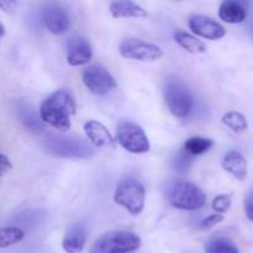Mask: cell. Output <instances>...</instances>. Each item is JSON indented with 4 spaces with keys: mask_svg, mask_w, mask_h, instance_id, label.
Masks as SVG:
<instances>
[{
    "mask_svg": "<svg viewBox=\"0 0 253 253\" xmlns=\"http://www.w3.org/2000/svg\"><path fill=\"white\" fill-rule=\"evenodd\" d=\"M77 105L74 96L66 89L53 91L42 101L40 118L44 124L66 132L72 126V116L76 115Z\"/></svg>",
    "mask_w": 253,
    "mask_h": 253,
    "instance_id": "1",
    "label": "cell"
},
{
    "mask_svg": "<svg viewBox=\"0 0 253 253\" xmlns=\"http://www.w3.org/2000/svg\"><path fill=\"white\" fill-rule=\"evenodd\" d=\"M167 200L175 209L195 211L204 207L207 197L194 183L188 180H175L168 185Z\"/></svg>",
    "mask_w": 253,
    "mask_h": 253,
    "instance_id": "2",
    "label": "cell"
},
{
    "mask_svg": "<svg viewBox=\"0 0 253 253\" xmlns=\"http://www.w3.org/2000/svg\"><path fill=\"white\" fill-rule=\"evenodd\" d=\"M163 94L168 109L175 118L184 119L193 109V94L187 84L177 77H169L166 79L163 86Z\"/></svg>",
    "mask_w": 253,
    "mask_h": 253,
    "instance_id": "3",
    "label": "cell"
},
{
    "mask_svg": "<svg viewBox=\"0 0 253 253\" xmlns=\"http://www.w3.org/2000/svg\"><path fill=\"white\" fill-rule=\"evenodd\" d=\"M43 147L46 148L47 152L58 157L88 160L94 156L93 147L82 137L49 136L44 140Z\"/></svg>",
    "mask_w": 253,
    "mask_h": 253,
    "instance_id": "4",
    "label": "cell"
},
{
    "mask_svg": "<svg viewBox=\"0 0 253 253\" xmlns=\"http://www.w3.org/2000/svg\"><path fill=\"white\" fill-rule=\"evenodd\" d=\"M142 246L140 236L131 231H110L101 235L91 246L90 253H128Z\"/></svg>",
    "mask_w": 253,
    "mask_h": 253,
    "instance_id": "5",
    "label": "cell"
},
{
    "mask_svg": "<svg viewBox=\"0 0 253 253\" xmlns=\"http://www.w3.org/2000/svg\"><path fill=\"white\" fill-rule=\"evenodd\" d=\"M114 200L118 205L125 208L131 215L137 216L145 208V187L135 178H125L116 187Z\"/></svg>",
    "mask_w": 253,
    "mask_h": 253,
    "instance_id": "6",
    "label": "cell"
},
{
    "mask_svg": "<svg viewBox=\"0 0 253 253\" xmlns=\"http://www.w3.org/2000/svg\"><path fill=\"white\" fill-rule=\"evenodd\" d=\"M115 140L124 150L136 155L146 153L151 150V143L143 128L132 121L123 120L119 123Z\"/></svg>",
    "mask_w": 253,
    "mask_h": 253,
    "instance_id": "7",
    "label": "cell"
},
{
    "mask_svg": "<svg viewBox=\"0 0 253 253\" xmlns=\"http://www.w3.org/2000/svg\"><path fill=\"white\" fill-rule=\"evenodd\" d=\"M120 54L124 58L140 62H155L162 58L163 51L161 47L142 41L135 37H128L121 41L119 47Z\"/></svg>",
    "mask_w": 253,
    "mask_h": 253,
    "instance_id": "8",
    "label": "cell"
},
{
    "mask_svg": "<svg viewBox=\"0 0 253 253\" xmlns=\"http://www.w3.org/2000/svg\"><path fill=\"white\" fill-rule=\"evenodd\" d=\"M82 77L86 88L95 95H106L118 86V83L111 73L98 64L86 67Z\"/></svg>",
    "mask_w": 253,
    "mask_h": 253,
    "instance_id": "9",
    "label": "cell"
},
{
    "mask_svg": "<svg viewBox=\"0 0 253 253\" xmlns=\"http://www.w3.org/2000/svg\"><path fill=\"white\" fill-rule=\"evenodd\" d=\"M41 19L46 29L53 35H62L71 27L68 12L57 4H47L42 9Z\"/></svg>",
    "mask_w": 253,
    "mask_h": 253,
    "instance_id": "10",
    "label": "cell"
},
{
    "mask_svg": "<svg viewBox=\"0 0 253 253\" xmlns=\"http://www.w3.org/2000/svg\"><path fill=\"white\" fill-rule=\"evenodd\" d=\"M189 29L197 36L204 37V39L211 40V41L222 39L226 35V30L221 24L215 21L211 17L204 16V15L190 16Z\"/></svg>",
    "mask_w": 253,
    "mask_h": 253,
    "instance_id": "11",
    "label": "cell"
},
{
    "mask_svg": "<svg viewBox=\"0 0 253 253\" xmlns=\"http://www.w3.org/2000/svg\"><path fill=\"white\" fill-rule=\"evenodd\" d=\"M93 57L91 44L85 37L73 36L67 43V62L69 66L78 67L89 63Z\"/></svg>",
    "mask_w": 253,
    "mask_h": 253,
    "instance_id": "12",
    "label": "cell"
},
{
    "mask_svg": "<svg viewBox=\"0 0 253 253\" xmlns=\"http://www.w3.org/2000/svg\"><path fill=\"white\" fill-rule=\"evenodd\" d=\"M84 132L90 143L95 147H115V138L113 137L105 125L96 120H89L84 124Z\"/></svg>",
    "mask_w": 253,
    "mask_h": 253,
    "instance_id": "13",
    "label": "cell"
},
{
    "mask_svg": "<svg viewBox=\"0 0 253 253\" xmlns=\"http://www.w3.org/2000/svg\"><path fill=\"white\" fill-rule=\"evenodd\" d=\"M86 237H88V229L85 225L81 222L72 225L64 235L62 247L67 253H82L86 244Z\"/></svg>",
    "mask_w": 253,
    "mask_h": 253,
    "instance_id": "14",
    "label": "cell"
},
{
    "mask_svg": "<svg viewBox=\"0 0 253 253\" xmlns=\"http://www.w3.org/2000/svg\"><path fill=\"white\" fill-rule=\"evenodd\" d=\"M221 166L227 173L234 175L236 179L245 180L247 177V161L239 151H230L224 156Z\"/></svg>",
    "mask_w": 253,
    "mask_h": 253,
    "instance_id": "15",
    "label": "cell"
},
{
    "mask_svg": "<svg viewBox=\"0 0 253 253\" xmlns=\"http://www.w3.org/2000/svg\"><path fill=\"white\" fill-rule=\"evenodd\" d=\"M110 12L115 19H121V17H140L147 16V11L143 9L141 5L136 2L130 1V0H118L110 4Z\"/></svg>",
    "mask_w": 253,
    "mask_h": 253,
    "instance_id": "16",
    "label": "cell"
},
{
    "mask_svg": "<svg viewBox=\"0 0 253 253\" xmlns=\"http://www.w3.org/2000/svg\"><path fill=\"white\" fill-rule=\"evenodd\" d=\"M246 9L240 2L225 0L220 4L219 17L227 24H241L246 20Z\"/></svg>",
    "mask_w": 253,
    "mask_h": 253,
    "instance_id": "17",
    "label": "cell"
},
{
    "mask_svg": "<svg viewBox=\"0 0 253 253\" xmlns=\"http://www.w3.org/2000/svg\"><path fill=\"white\" fill-rule=\"evenodd\" d=\"M174 40L182 48L189 53H205L208 51V47L204 42L200 41L194 35L188 34L183 30H177L174 32Z\"/></svg>",
    "mask_w": 253,
    "mask_h": 253,
    "instance_id": "18",
    "label": "cell"
},
{
    "mask_svg": "<svg viewBox=\"0 0 253 253\" xmlns=\"http://www.w3.org/2000/svg\"><path fill=\"white\" fill-rule=\"evenodd\" d=\"M212 146H214V141L211 138L204 137V136H192L185 141L183 148L189 155L200 156L211 150Z\"/></svg>",
    "mask_w": 253,
    "mask_h": 253,
    "instance_id": "19",
    "label": "cell"
},
{
    "mask_svg": "<svg viewBox=\"0 0 253 253\" xmlns=\"http://www.w3.org/2000/svg\"><path fill=\"white\" fill-rule=\"evenodd\" d=\"M207 253H240L236 245L226 237H214L205 245Z\"/></svg>",
    "mask_w": 253,
    "mask_h": 253,
    "instance_id": "20",
    "label": "cell"
},
{
    "mask_svg": "<svg viewBox=\"0 0 253 253\" xmlns=\"http://www.w3.org/2000/svg\"><path fill=\"white\" fill-rule=\"evenodd\" d=\"M221 120L224 125H226L230 130L236 133L245 132L249 128V123H247L246 118L239 111H229L222 116Z\"/></svg>",
    "mask_w": 253,
    "mask_h": 253,
    "instance_id": "21",
    "label": "cell"
},
{
    "mask_svg": "<svg viewBox=\"0 0 253 253\" xmlns=\"http://www.w3.org/2000/svg\"><path fill=\"white\" fill-rule=\"evenodd\" d=\"M25 237V232L19 227H2L0 230V247H6L21 242Z\"/></svg>",
    "mask_w": 253,
    "mask_h": 253,
    "instance_id": "22",
    "label": "cell"
},
{
    "mask_svg": "<svg viewBox=\"0 0 253 253\" xmlns=\"http://www.w3.org/2000/svg\"><path fill=\"white\" fill-rule=\"evenodd\" d=\"M194 163V156L189 155L184 148L175 153L172 158V167L179 173H187Z\"/></svg>",
    "mask_w": 253,
    "mask_h": 253,
    "instance_id": "23",
    "label": "cell"
},
{
    "mask_svg": "<svg viewBox=\"0 0 253 253\" xmlns=\"http://www.w3.org/2000/svg\"><path fill=\"white\" fill-rule=\"evenodd\" d=\"M231 197L227 194H220L217 197L214 198L211 203V207L217 214H224V212L229 211V209L231 208Z\"/></svg>",
    "mask_w": 253,
    "mask_h": 253,
    "instance_id": "24",
    "label": "cell"
},
{
    "mask_svg": "<svg viewBox=\"0 0 253 253\" xmlns=\"http://www.w3.org/2000/svg\"><path fill=\"white\" fill-rule=\"evenodd\" d=\"M221 221H224V216L221 214H212L209 216L204 217L200 222V229L202 230H210L214 226H216L217 224H220Z\"/></svg>",
    "mask_w": 253,
    "mask_h": 253,
    "instance_id": "25",
    "label": "cell"
},
{
    "mask_svg": "<svg viewBox=\"0 0 253 253\" xmlns=\"http://www.w3.org/2000/svg\"><path fill=\"white\" fill-rule=\"evenodd\" d=\"M244 207H245V214H246L247 219H249L251 222H253V189L250 190V192L247 193L246 197H245Z\"/></svg>",
    "mask_w": 253,
    "mask_h": 253,
    "instance_id": "26",
    "label": "cell"
},
{
    "mask_svg": "<svg viewBox=\"0 0 253 253\" xmlns=\"http://www.w3.org/2000/svg\"><path fill=\"white\" fill-rule=\"evenodd\" d=\"M12 169V163L10 158L7 157L5 153L0 155V172H1V177H4L7 172Z\"/></svg>",
    "mask_w": 253,
    "mask_h": 253,
    "instance_id": "27",
    "label": "cell"
},
{
    "mask_svg": "<svg viewBox=\"0 0 253 253\" xmlns=\"http://www.w3.org/2000/svg\"><path fill=\"white\" fill-rule=\"evenodd\" d=\"M17 2L14 1V0H1L0 1V7L4 10L7 14H14L15 9H16Z\"/></svg>",
    "mask_w": 253,
    "mask_h": 253,
    "instance_id": "28",
    "label": "cell"
},
{
    "mask_svg": "<svg viewBox=\"0 0 253 253\" xmlns=\"http://www.w3.org/2000/svg\"><path fill=\"white\" fill-rule=\"evenodd\" d=\"M1 25V37H4V35H5V26H4V24H0Z\"/></svg>",
    "mask_w": 253,
    "mask_h": 253,
    "instance_id": "29",
    "label": "cell"
}]
</instances>
